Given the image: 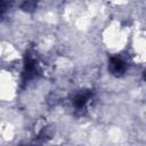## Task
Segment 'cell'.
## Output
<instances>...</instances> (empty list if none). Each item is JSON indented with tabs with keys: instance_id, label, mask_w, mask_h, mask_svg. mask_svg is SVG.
Returning <instances> with one entry per match:
<instances>
[{
	"instance_id": "6da1fadb",
	"label": "cell",
	"mask_w": 146,
	"mask_h": 146,
	"mask_svg": "<svg viewBox=\"0 0 146 146\" xmlns=\"http://www.w3.org/2000/svg\"><path fill=\"white\" fill-rule=\"evenodd\" d=\"M125 68H127V65H125V63L121 58H119V57H112L110 59L108 70H110V72L113 75L121 76L125 72Z\"/></svg>"
},
{
	"instance_id": "277c9868",
	"label": "cell",
	"mask_w": 146,
	"mask_h": 146,
	"mask_svg": "<svg viewBox=\"0 0 146 146\" xmlns=\"http://www.w3.org/2000/svg\"><path fill=\"white\" fill-rule=\"evenodd\" d=\"M7 6H8V2L0 1V15H2V13L7 9Z\"/></svg>"
},
{
	"instance_id": "3957f363",
	"label": "cell",
	"mask_w": 146,
	"mask_h": 146,
	"mask_svg": "<svg viewBox=\"0 0 146 146\" xmlns=\"http://www.w3.org/2000/svg\"><path fill=\"white\" fill-rule=\"evenodd\" d=\"M90 97H91V92L90 91H81V92H79L74 97V99H73L74 107L75 108H82L88 103V100L90 99Z\"/></svg>"
},
{
	"instance_id": "7a4b0ae2",
	"label": "cell",
	"mask_w": 146,
	"mask_h": 146,
	"mask_svg": "<svg viewBox=\"0 0 146 146\" xmlns=\"http://www.w3.org/2000/svg\"><path fill=\"white\" fill-rule=\"evenodd\" d=\"M38 74V64L34 57L31 55L26 56V62H25V70H24V76L26 80H30L34 78Z\"/></svg>"
}]
</instances>
